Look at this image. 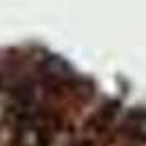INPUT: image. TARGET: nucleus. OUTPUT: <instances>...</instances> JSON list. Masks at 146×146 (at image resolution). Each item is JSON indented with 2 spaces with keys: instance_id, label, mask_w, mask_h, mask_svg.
Wrapping results in <instances>:
<instances>
[{
  "instance_id": "f257e3e1",
  "label": "nucleus",
  "mask_w": 146,
  "mask_h": 146,
  "mask_svg": "<svg viewBox=\"0 0 146 146\" xmlns=\"http://www.w3.org/2000/svg\"><path fill=\"white\" fill-rule=\"evenodd\" d=\"M16 146H49L51 142V126L46 124L40 113H31L29 117L16 122Z\"/></svg>"
}]
</instances>
